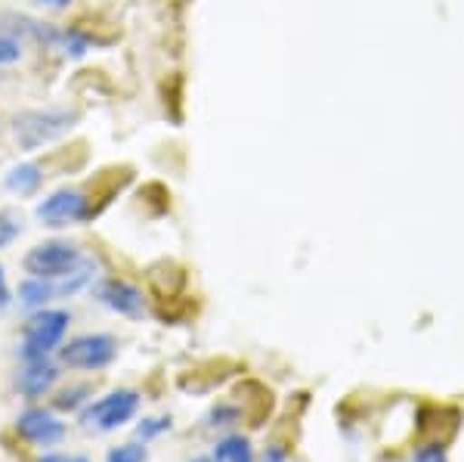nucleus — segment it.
Wrapping results in <instances>:
<instances>
[{
	"instance_id": "nucleus-16",
	"label": "nucleus",
	"mask_w": 464,
	"mask_h": 462,
	"mask_svg": "<svg viewBox=\"0 0 464 462\" xmlns=\"http://www.w3.org/2000/svg\"><path fill=\"white\" fill-rule=\"evenodd\" d=\"M411 462H449L443 444H424L421 450H415Z\"/></svg>"
},
{
	"instance_id": "nucleus-22",
	"label": "nucleus",
	"mask_w": 464,
	"mask_h": 462,
	"mask_svg": "<svg viewBox=\"0 0 464 462\" xmlns=\"http://www.w3.org/2000/svg\"><path fill=\"white\" fill-rule=\"evenodd\" d=\"M189 462H211V459H205V457H196V459H189Z\"/></svg>"
},
{
	"instance_id": "nucleus-15",
	"label": "nucleus",
	"mask_w": 464,
	"mask_h": 462,
	"mask_svg": "<svg viewBox=\"0 0 464 462\" xmlns=\"http://www.w3.org/2000/svg\"><path fill=\"white\" fill-rule=\"evenodd\" d=\"M164 431H170V419H164V416H159V419H143V422H140L137 435L143 437V444H146V441H152V437L164 435Z\"/></svg>"
},
{
	"instance_id": "nucleus-12",
	"label": "nucleus",
	"mask_w": 464,
	"mask_h": 462,
	"mask_svg": "<svg viewBox=\"0 0 464 462\" xmlns=\"http://www.w3.org/2000/svg\"><path fill=\"white\" fill-rule=\"evenodd\" d=\"M146 457H149L146 444H121L109 453L106 462H146Z\"/></svg>"
},
{
	"instance_id": "nucleus-11",
	"label": "nucleus",
	"mask_w": 464,
	"mask_h": 462,
	"mask_svg": "<svg viewBox=\"0 0 464 462\" xmlns=\"http://www.w3.org/2000/svg\"><path fill=\"white\" fill-rule=\"evenodd\" d=\"M211 462H254V447L248 437L229 435L223 441H217Z\"/></svg>"
},
{
	"instance_id": "nucleus-19",
	"label": "nucleus",
	"mask_w": 464,
	"mask_h": 462,
	"mask_svg": "<svg viewBox=\"0 0 464 462\" xmlns=\"http://www.w3.org/2000/svg\"><path fill=\"white\" fill-rule=\"evenodd\" d=\"M13 298H10V289H6V273H4V267H0V310L10 304Z\"/></svg>"
},
{
	"instance_id": "nucleus-18",
	"label": "nucleus",
	"mask_w": 464,
	"mask_h": 462,
	"mask_svg": "<svg viewBox=\"0 0 464 462\" xmlns=\"http://www.w3.org/2000/svg\"><path fill=\"white\" fill-rule=\"evenodd\" d=\"M41 462H90L84 457H65V453H47V457H41Z\"/></svg>"
},
{
	"instance_id": "nucleus-5",
	"label": "nucleus",
	"mask_w": 464,
	"mask_h": 462,
	"mask_svg": "<svg viewBox=\"0 0 464 462\" xmlns=\"http://www.w3.org/2000/svg\"><path fill=\"white\" fill-rule=\"evenodd\" d=\"M118 357V341L106 332H87L59 348V360L69 369H106Z\"/></svg>"
},
{
	"instance_id": "nucleus-4",
	"label": "nucleus",
	"mask_w": 464,
	"mask_h": 462,
	"mask_svg": "<svg viewBox=\"0 0 464 462\" xmlns=\"http://www.w3.org/2000/svg\"><path fill=\"white\" fill-rule=\"evenodd\" d=\"M137 409H140V394L133 388H118L106 394V398H100L96 404L84 407L81 422H84V428L93 431H115L127 426L137 416Z\"/></svg>"
},
{
	"instance_id": "nucleus-14",
	"label": "nucleus",
	"mask_w": 464,
	"mask_h": 462,
	"mask_svg": "<svg viewBox=\"0 0 464 462\" xmlns=\"http://www.w3.org/2000/svg\"><path fill=\"white\" fill-rule=\"evenodd\" d=\"M22 59V44L13 34L0 32V65H10Z\"/></svg>"
},
{
	"instance_id": "nucleus-3",
	"label": "nucleus",
	"mask_w": 464,
	"mask_h": 462,
	"mask_svg": "<svg viewBox=\"0 0 464 462\" xmlns=\"http://www.w3.org/2000/svg\"><path fill=\"white\" fill-rule=\"evenodd\" d=\"M87 264V258L81 255L78 245L72 242H63V240H50V242H41L34 249H28L25 267L28 277H41V280H63V277H72L74 270Z\"/></svg>"
},
{
	"instance_id": "nucleus-2",
	"label": "nucleus",
	"mask_w": 464,
	"mask_h": 462,
	"mask_svg": "<svg viewBox=\"0 0 464 462\" xmlns=\"http://www.w3.org/2000/svg\"><path fill=\"white\" fill-rule=\"evenodd\" d=\"M69 323L72 317L65 310H50V308H41L34 310L32 317L25 319L22 326V360H47L50 354L63 345L65 332H69Z\"/></svg>"
},
{
	"instance_id": "nucleus-6",
	"label": "nucleus",
	"mask_w": 464,
	"mask_h": 462,
	"mask_svg": "<svg viewBox=\"0 0 464 462\" xmlns=\"http://www.w3.org/2000/svg\"><path fill=\"white\" fill-rule=\"evenodd\" d=\"M90 214V199L78 186H63V190L50 192L41 205H37V218L44 227H69V223H81Z\"/></svg>"
},
{
	"instance_id": "nucleus-7",
	"label": "nucleus",
	"mask_w": 464,
	"mask_h": 462,
	"mask_svg": "<svg viewBox=\"0 0 464 462\" xmlns=\"http://www.w3.org/2000/svg\"><path fill=\"white\" fill-rule=\"evenodd\" d=\"M16 431L34 447H56L65 437V426L56 419L50 409L32 407L16 419Z\"/></svg>"
},
{
	"instance_id": "nucleus-21",
	"label": "nucleus",
	"mask_w": 464,
	"mask_h": 462,
	"mask_svg": "<svg viewBox=\"0 0 464 462\" xmlns=\"http://www.w3.org/2000/svg\"><path fill=\"white\" fill-rule=\"evenodd\" d=\"M41 6H50V10H63V6H69L72 0H37Z\"/></svg>"
},
{
	"instance_id": "nucleus-10",
	"label": "nucleus",
	"mask_w": 464,
	"mask_h": 462,
	"mask_svg": "<svg viewBox=\"0 0 464 462\" xmlns=\"http://www.w3.org/2000/svg\"><path fill=\"white\" fill-rule=\"evenodd\" d=\"M44 181V168L34 165V162H22V165H13L4 174V186L13 192V196H32V192L41 186Z\"/></svg>"
},
{
	"instance_id": "nucleus-1",
	"label": "nucleus",
	"mask_w": 464,
	"mask_h": 462,
	"mask_svg": "<svg viewBox=\"0 0 464 462\" xmlns=\"http://www.w3.org/2000/svg\"><path fill=\"white\" fill-rule=\"evenodd\" d=\"M78 122V112L65 106H47V109H28L13 118V137L22 152H34V149L53 143L63 133H69Z\"/></svg>"
},
{
	"instance_id": "nucleus-17",
	"label": "nucleus",
	"mask_w": 464,
	"mask_h": 462,
	"mask_svg": "<svg viewBox=\"0 0 464 462\" xmlns=\"http://www.w3.org/2000/svg\"><path fill=\"white\" fill-rule=\"evenodd\" d=\"M84 394H90V388H72V391H63V398L56 400L59 409H74L81 407V400H84Z\"/></svg>"
},
{
	"instance_id": "nucleus-8",
	"label": "nucleus",
	"mask_w": 464,
	"mask_h": 462,
	"mask_svg": "<svg viewBox=\"0 0 464 462\" xmlns=\"http://www.w3.org/2000/svg\"><path fill=\"white\" fill-rule=\"evenodd\" d=\"M100 301L106 304L109 310L130 319L146 317V295L143 289H137L133 282L127 280H106L100 286Z\"/></svg>"
},
{
	"instance_id": "nucleus-9",
	"label": "nucleus",
	"mask_w": 464,
	"mask_h": 462,
	"mask_svg": "<svg viewBox=\"0 0 464 462\" xmlns=\"http://www.w3.org/2000/svg\"><path fill=\"white\" fill-rule=\"evenodd\" d=\"M59 378V369L47 360H28L25 369L16 376V388L25 394V398H44L50 388L56 385Z\"/></svg>"
},
{
	"instance_id": "nucleus-20",
	"label": "nucleus",
	"mask_w": 464,
	"mask_h": 462,
	"mask_svg": "<svg viewBox=\"0 0 464 462\" xmlns=\"http://www.w3.org/2000/svg\"><path fill=\"white\" fill-rule=\"evenodd\" d=\"M264 462H288V457H285V450H279V447H269Z\"/></svg>"
},
{
	"instance_id": "nucleus-13",
	"label": "nucleus",
	"mask_w": 464,
	"mask_h": 462,
	"mask_svg": "<svg viewBox=\"0 0 464 462\" xmlns=\"http://www.w3.org/2000/svg\"><path fill=\"white\" fill-rule=\"evenodd\" d=\"M22 233V221L13 211H0V249H6Z\"/></svg>"
}]
</instances>
